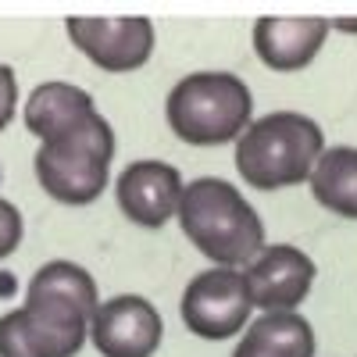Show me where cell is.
I'll return each mask as SVG.
<instances>
[{"label": "cell", "mask_w": 357, "mask_h": 357, "mask_svg": "<svg viewBox=\"0 0 357 357\" xmlns=\"http://www.w3.org/2000/svg\"><path fill=\"white\" fill-rule=\"evenodd\" d=\"M100 307L82 264L47 261L25 289V304L0 318V357H75Z\"/></svg>", "instance_id": "6da1fadb"}, {"label": "cell", "mask_w": 357, "mask_h": 357, "mask_svg": "<svg viewBox=\"0 0 357 357\" xmlns=\"http://www.w3.org/2000/svg\"><path fill=\"white\" fill-rule=\"evenodd\" d=\"M186 240L215 268H247L257 261L264 243V222L254 204L225 178L204 175L183 190L175 211Z\"/></svg>", "instance_id": "7a4b0ae2"}, {"label": "cell", "mask_w": 357, "mask_h": 357, "mask_svg": "<svg viewBox=\"0 0 357 357\" xmlns=\"http://www.w3.org/2000/svg\"><path fill=\"white\" fill-rule=\"evenodd\" d=\"M325 154V132L301 111H272L236 139V172L254 190H286L311 178Z\"/></svg>", "instance_id": "3957f363"}, {"label": "cell", "mask_w": 357, "mask_h": 357, "mask_svg": "<svg viewBox=\"0 0 357 357\" xmlns=\"http://www.w3.org/2000/svg\"><path fill=\"white\" fill-rule=\"evenodd\" d=\"M172 132L190 146L236 143L254 122L250 86L232 72H190L165 100Z\"/></svg>", "instance_id": "277c9868"}, {"label": "cell", "mask_w": 357, "mask_h": 357, "mask_svg": "<svg viewBox=\"0 0 357 357\" xmlns=\"http://www.w3.org/2000/svg\"><path fill=\"white\" fill-rule=\"evenodd\" d=\"M111 161H114V129L97 111L79 129L50 143H40L33 168L47 197L68 207H86L104 193Z\"/></svg>", "instance_id": "5b68a950"}, {"label": "cell", "mask_w": 357, "mask_h": 357, "mask_svg": "<svg viewBox=\"0 0 357 357\" xmlns=\"http://www.w3.org/2000/svg\"><path fill=\"white\" fill-rule=\"evenodd\" d=\"M254 296L247 286V275L240 268H207L193 275L178 314H183L186 329L200 340H229L250 321Z\"/></svg>", "instance_id": "8992f818"}, {"label": "cell", "mask_w": 357, "mask_h": 357, "mask_svg": "<svg viewBox=\"0 0 357 357\" xmlns=\"http://www.w3.org/2000/svg\"><path fill=\"white\" fill-rule=\"evenodd\" d=\"M68 40L93 61L100 72L126 75L151 61L154 50V22L132 15V18H68L65 22Z\"/></svg>", "instance_id": "52a82bcc"}, {"label": "cell", "mask_w": 357, "mask_h": 357, "mask_svg": "<svg viewBox=\"0 0 357 357\" xmlns=\"http://www.w3.org/2000/svg\"><path fill=\"white\" fill-rule=\"evenodd\" d=\"M89 340L100 357H154L165 340V321L146 296L122 293L93 311Z\"/></svg>", "instance_id": "ba28073f"}, {"label": "cell", "mask_w": 357, "mask_h": 357, "mask_svg": "<svg viewBox=\"0 0 357 357\" xmlns=\"http://www.w3.org/2000/svg\"><path fill=\"white\" fill-rule=\"evenodd\" d=\"M247 286L254 296V307L264 314H286L296 311L301 301L314 286V261L289 243H272L257 254L254 264H247Z\"/></svg>", "instance_id": "9c48e42d"}, {"label": "cell", "mask_w": 357, "mask_h": 357, "mask_svg": "<svg viewBox=\"0 0 357 357\" xmlns=\"http://www.w3.org/2000/svg\"><path fill=\"white\" fill-rule=\"evenodd\" d=\"M183 175L178 168L165 165V161H132L122 175H118V207L122 215L143 229H161L183 200Z\"/></svg>", "instance_id": "30bf717a"}, {"label": "cell", "mask_w": 357, "mask_h": 357, "mask_svg": "<svg viewBox=\"0 0 357 357\" xmlns=\"http://www.w3.org/2000/svg\"><path fill=\"white\" fill-rule=\"evenodd\" d=\"M329 29V18H257L254 50L272 72H301L318 57Z\"/></svg>", "instance_id": "8fae6325"}, {"label": "cell", "mask_w": 357, "mask_h": 357, "mask_svg": "<svg viewBox=\"0 0 357 357\" xmlns=\"http://www.w3.org/2000/svg\"><path fill=\"white\" fill-rule=\"evenodd\" d=\"M89 114H97L93 97H89L82 86H72V82H61V79L40 82L33 93H29L25 107H22L25 129L40 143H50L57 136L79 129Z\"/></svg>", "instance_id": "7c38bea8"}, {"label": "cell", "mask_w": 357, "mask_h": 357, "mask_svg": "<svg viewBox=\"0 0 357 357\" xmlns=\"http://www.w3.org/2000/svg\"><path fill=\"white\" fill-rule=\"evenodd\" d=\"M232 357H314V329L304 314H261L247 325Z\"/></svg>", "instance_id": "4fadbf2b"}, {"label": "cell", "mask_w": 357, "mask_h": 357, "mask_svg": "<svg viewBox=\"0 0 357 357\" xmlns=\"http://www.w3.org/2000/svg\"><path fill=\"white\" fill-rule=\"evenodd\" d=\"M307 183L325 211L357 222V146H329Z\"/></svg>", "instance_id": "5bb4252c"}, {"label": "cell", "mask_w": 357, "mask_h": 357, "mask_svg": "<svg viewBox=\"0 0 357 357\" xmlns=\"http://www.w3.org/2000/svg\"><path fill=\"white\" fill-rule=\"evenodd\" d=\"M22 232H25V225H22V211H18L11 200L0 197V261L11 257V254L18 250Z\"/></svg>", "instance_id": "9a60e30c"}, {"label": "cell", "mask_w": 357, "mask_h": 357, "mask_svg": "<svg viewBox=\"0 0 357 357\" xmlns=\"http://www.w3.org/2000/svg\"><path fill=\"white\" fill-rule=\"evenodd\" d=\"M15 107H18V79L4 61H0V132L11 126Z\"/></svg>", "instance_id": "2e32d148"}, {"label": "cell", "mask_w": 357, "mask_h": 357, "mask_svg": "<svg viewBox=\"0 0 357 357\" xmlns=\"http://www.w3.org/2000/svg\"><path fill=\"white\" fill-rule=\"evenodd\" d=\"M333 29H343V33H357V22H333Z\"/></svg>", "instance_id": "e0dca14e"}]
</instances>
